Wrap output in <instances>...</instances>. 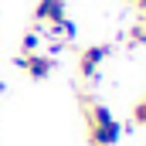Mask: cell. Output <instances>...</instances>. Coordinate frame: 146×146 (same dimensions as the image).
I'll use <instances>...</instances> for the list:
<instances>
[{
    "label": "cell",
    "instance_id": "obj_1",
    "mask_svg": "<svg viewBox=\"0 0 146 146\" xmlns=\"http://www.w3.org/2000/svg\"><path fill=\"white\" fill-rule=\"evenodd\" d=\"M82 112H85V126H88V143L92 146H115L122 139V126L115 122L102 102H92V99H82Z\"/></svg>",
    "mask_w": 146,
    "mask_h": 146
},
{
    "label": "cell",
    "instance_id": "obj_2",
    "mask_svg": "<svg viewBox=\"0 0 146 146\" xmlns=\"http://www.w3.org/2000/svg\"><path fill=\"white\" fill-rule=\"evenodd\" d=\"M109 51H112L109 44H92V48H85V51L78 54V75H82L85 82H95L102 61L109 58Z\"/></svg>",
    "mask_w": 146,
    "mask_h": 146
},
{
    "label": "cell",
    "instance_id": "obj_3",
    "mask_svg": "<svg viewBox=\"0 0 146 146\" xmlns=\"http://www.w3.org/2000/svg\"><path fill=\"white\" fill-rule=\"evenodd\" d=\"M17 68H24L27 72V78H34V82H44V78H51V72H54V58L51 54H21L17 58Z\"/></svg>",
    "mask_w": 146,
    "mask_h": 146
},
{
    "label": "cell",
    "instance_id": "obj_4",
    "mask_svg": "<svg viewBox=\"0 0 146 146\" xmlns=\"http://www.w3.org/2000/svg\"><path fill=\"white\" fill-rule=\"evenodd\" d=\"M68 14H65V0H37L34 7V24L41 27V24H58V21H65Z\"/></svg>",
    "mask_w": 146,
    "mask_h": 146
},
{
    "label": "cell",
    "instance_id": "obj_5",
    "mask_svg": "<svg viewBox=\"0 0 146 146\" xmlns=\"http://www.w3.org/2000/svg\"><path fill=\"white\" fill-rule=\"evenodd\" d=\"M21 51L24 54H37L41 51V31H27V34L21 37Z\"/></svg>",
    "mask_w": 146,
    "mask_h": 146
},
{
    "label": "cell",
    "instance_id": "obj_6",
    "mask_svg": "<svg viewBox=\"0 0 146 146\" xmlns=\"http://www.w3.org/2000/svg\"><path fill=\"white\" fill-rule=\"evenodd\" d=\"M133 119H136V126H146V95L136 102V109H133Z\"/></svg>",
    "mask_w": 146,
    "mask_h": 146
},
{
    "label": "cell",
    "instance_id": "obj_7",
    "mask_svg": "<svg viewBox=\"0 0 146 146\" xmlns=\"http://www.w3.org/2000/svg\"><path fill=\"white\" fill-rule=\"evenodd\" d=\"M129 41H133V44H146V27H143V21L129 31Z\"/></svg>",
    "mask_w": 146,
    "mask_h": 146
},
{
    "label": "cell",
    "instance_id": "obj_8",
    "mask_svg": "<svg viewBox=\"0 0 146 146\" xmlns=\"http://www.w3.org/2000/svg\"><path fill=\"white\" fill-rule=\"evenodd\" d=\"M136 7H139V10H143V14H146V0H136Z\"/></svg>",
    "mask_w": 146,
    "mask_h": 146
},
{
    "label": "cell",
    "instance_id": "obj_9",
    "mask_svg": "<svg viewBox=\"0 0 146 146\" xmlns=\"http://www.w3.org/2000/svg\"><path fill=\"white\" fill-rule=\"evenodd\" d=\"M139 21H143V27H146V14H143V17H139Z\"/></svg>",
    "mask_w": 146,
    "mask_h": 146
},
{
    "label": "cell",
    "instance_id": "obj_10",
    "mask_svg": "<svg viewBox=\"0 0 146 146\" xmlns=\"http://www.w3.org/2000/svg\"><path fill=\"white\" fill-rule=\"evenodd\" d=\"M126 3H136V0H126Z\"/></svg>",
    "mask_w": 146,
    "mask_h": 146
}]
</instances>
